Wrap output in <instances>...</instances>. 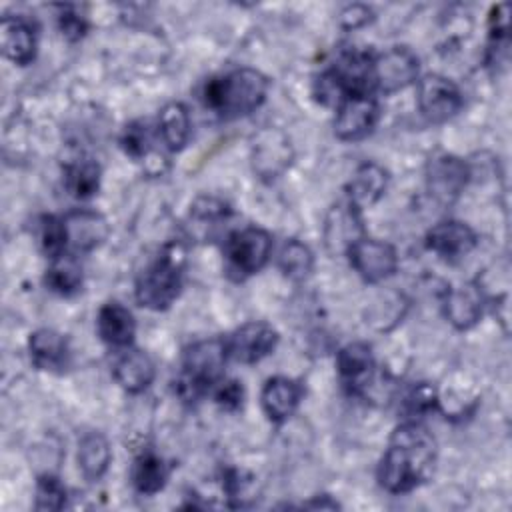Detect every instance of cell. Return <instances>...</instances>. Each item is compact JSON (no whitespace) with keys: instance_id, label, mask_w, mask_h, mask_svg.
I'll return each instance as SVG.
<instances>
[{"instance_id":"6da1fadb","label":"cell","mask_w":512,"mask_h":512,"mask_svg":"<svg viewBox=\"0 0 512 512\" xmlns=\"http://www.w3.org/2000/svg\"><path fill=\"white\" fill-rule=\"evenodd\" d=\"M436 464V440L418 420L394 428L378 464V484L390 494H406L424 484Z\"/></svg>"},{"instance_id":"7a4b0ae2","label":"cell","mask_w":512,"mask_h":512,"mask_svg":"<svg viewBox=\"0 0 512 512\" xmlns=\"http://www.w3.org/2000/svg\"><path fill=\"white\" fill-rule=\"evenodd\" d=\"M268 94V78L254 68H236L206 80L202 90L204 106L224 120L252 114Z\"/></svg>"},{"instance_id":"3957f363","label":"cell","mask_w":512,"mask_h":512,"mask_svg":"<svg viewBox=\"0 0 512 512\" xmlns=\"http://www.w3.org/2000/svg\"><path fill=\"white\" fill-rule=\"evenodd\" d=\"M186 268V248L172 240L164 244L158 256L138 274L134 296L140 306L160 312L168 310L182 292Z\"/></svg>"},{"instance_id":"277c9868","label":"cell","mask_w":512,"mask_h":512,"mask_svg":"<svg viewBox=\"0 0 512 512\" xmlns=\"http://www.w3.org/2000/svg\"><path fill=\"white\" fill-rule=\"evenodd\" d=\"M228 360L224 338H204L190 344L182 358V370L176 380V392L186 402H196L208 390L224 380Z\"/></svg>"},{"instance_id":"5b68a950","label":"cell","mask_w":512,"mask_h":512,"mask_svg":"<svg viewBox=\"0 0 512 512\" xmlns=\"http://www.w3.org/2000/svg\"><path fill=\"white\" fill-rule=\"evenodd\" d=\"M272 254V236L264 228L248 226L234 230L224 240L226 270L236 280L260 272Z\"/></svg>"},{"instance_id":"8992f818","label":"cell","mask_w":512,"mask_h":512,"mask_svg":"<svg viewBox=\"0 0 512 512\" xmlns=\"http://www.w3.org/2000/svg\"><path fill=\"white\" fill-rule=\"evenodd\" d=\"M416 102L420 114L428 122L442 124L462 110L464 96L450 78L440 74H426L422 80H418Z\"/></svg>"},{"instance_id":"52a82bcc","label":"cell","mask_w":512,"mask_h":512,"mask_svg":"<svg viewBox=\"0 0 512 512\" xmlns=\"http://www.w3.org/2000/svg\"><path fill=\"white\" fill-rule=\"evenodd\" d=\"M380 106L372 94H350L338 102L334 134L344 142L366 138L378 124Z\"/></svg>"},{"instance_id":"ba28073f","label":"cell","mask_w":512,"mask_h":512,"mask_svg":"<svg viewBox=\"0 0 512 512\" xmlns=\"http://www.w3.org/2000/svg\"><path fill=\"white\" fill-rule=\"evenodd\" d=\"M418 78V58L406 46H392L386 52L374 56L372 82L374 90L394 94L404 90Z\"/></svg>"},{"instance_id":"9c48e42d","label":"cell","mask_w":512,"mask_h":512,"mask_svg":"<svg viewBox=\"0 0 512 512\" xmlns=\"http://www.w3.org/2000/svg\"><path fill=\"white\" fill-rule=\"evenodd\" d=\"M352 268L362 280L376 284L390 278L398 268V254L392 244L362 236L346 252Z\"/></svg>"},{"instance_id":"30bf717a","label":"cell","mask_w":512,"mask_h":512,"mask_svg":"<svg viewBox=\"0 0 512 512\" xmlns=\"http://www.w3.org/2000/svg\"><path fill=\"white\" fill-rule=\"evenodd\" d=\"M226 340L228 358L240 364H256L278 346V332L262 320H250L236 328Z\"/></svg>"},{"instance_id":"8fae6325","label":"cell","mask_w":512,"mask_h":512,"mask_svg":"<svg viewBox=\"0 0 512 512\" xmlns=\"http://www.w3.org/2000/svg\"><path fill=\"white\" fill-rule=\"evenodd\" d=\"M470 178V168L464 160L452 154L434 156L428 162L426 170V186L430 196L442 204L450 206L462 194Z\"/></svg>"},{"instance_id":"7c38bea8","label":"cell","mask_w":512,"mask_h":512,"mask_svg":"<svg viewBox=\"0 0 512 512\" xmlns=\"http://www.w3.org/2000/svg\"><path fill=\"white\" fill-rule=\"evenodd\" d=\"M294 158L290 138L278 128H264L252 144V168L262 180L282 176Z\"/></svg>"},{"instance_id":"4fadbf2b","label":"cell","mask_w":512,"mask_h":512,"mask_svg":"<svg viewBox=\"0 0 512 512\" xmlns=\"http://www.w3.org/2000/svg\"><path fill=\"white\" fill-rule=\"evenodd\" d=\"M364 236L360 210L348 200L330 208L324 222V244L330 254H346L348 248Z\"/></svg>"},{"instance_id":"5bb4252c","label":"cell","mask_w":512,"mask_h":512,"mask_svg":"<svg viewBox=\"0 0 512 512\" xmlns=\"http://www.w3.org/2000/svg\"><path fill=\"white\" fill-rule=\"evenodd\" d=\"M424 242L436 256L456 262L474 250L478 238L468 224L460 220H444L428 230Z\"/></svg>"},{"instance_id":"9a60e30c","label":"cell","mask_w":512,"mask_h":512,"mask_svg":"<svg viewBox=\"0 0 512 512\" xmlns=\"http://www.w3.org/2000/svg\"><path fill=\"white\" fill-rule=\"evenodd\" d=\"M0 44L2 54L18 64L26 66L36 58L38 34L30 20L22 16H4L0 22Z\"/></svg>"},{"instance_id":"2e32d148","label":"cell","mask_w":512,"mask_h":512,"mask_svg":"<svg viewBox=\"0 0 512 512\" xmlns=\"http://www.w3.org/2000/svg\"><path fill=\"white\" fill-rule=\"evenodd\" d=\"M336 366L342 384L350 394H362L374 374V354L366 342H350L340 348Z\"/></svg>"},{"instance_id":"e0dca14e","label":"cell","mask_w":512,"mask_h":512,"mask_svg":"<svg viewBox=\"0 0 512 512\" xmlns=\"http://www.w3.org/2000/svg\"><path fill=\"white\" fill-rule=\"evenodd\" d=\"M64 218L68 246L74 252H90L98 248L108 238V222L102 214L86 208H78L68 212Z\"/></svg>"},{"instance_id":"ac0fdd59","label":"cell","mask_w":512,"mask_h":512,"mask_svg":"<svg viewBox=\"0 0 512 512\" xmlns=\"http://www.w3.org/2000/svg\"><path fill=\"white\" fill-rule=\"evenodd\" d=\"M302 396H304V388L300 382L286 376H274L266 380L260 394V402H262L264 414L272 422L282 424L296 412Z\"/></svg>"},{"instance_id":"d6986e66","label":"cell","mask_w":512,"mask_h":512,"mask_svg":"<svg viewBox=\"0 0 512 512\" xmlns=\"http://www.w3.org/2000/svg\"><path fill=\"white\" fill-rule=\"evenodd\" d=\"M484 292L476 282H464L458 288L448 290L444 302V314L448 322L458 330L472 328L484 312Z\"/></svg>"},{"instance_id":"ffe728a7","label":"cell","mask_w":512,"mask_h":512,"mask_svg":"<svg viewBox=\"0 0 512 512\" xmlns=\"http://www.w3.org/2000/svg\"><path fill=\"white\" fill-rule=\"evenodd\" d=\"M112 376L126 392L138 394L152 384L156 368L144 350L128 346L116 356L112 364Z\"/></svg>"},{"instance_id":"44dd1931","label":"cell","mask_w":512,"mask_h":512,"mask_svg":"<svg viewBox=\"0 0 512 512\" xmlns=\"http://www.w3.org/2000/svg\"><path fill=\"white\" fill-rule=\"evenodd\" d=\"M386 184L388 172L376 162H364L356 168L346 184V200L362 212L364 208L374 206L382 198Z\"/></svg>"},{"instance_id":"7402d4cb","label":"cell","mask_w":512,"mask_h":512,"mask_svg":"<svg viewBox=\"0 0 512 512\" xmlns=\"http://www.w3.org/2000/svg\"><path fill=\"white\" fill-rule=\"evenodd\" d=\"M96 332L108 346L128 348L136 334V320L132 312L120 302H106L98 310Z\"/></svg>"},{"instance_id":"603a6c76","label":"cell","mask_w":512,"mask_h":512,"mask_svg":"<svg viewBox=\"0 0 512 512\" xmlns=\"http://www.w3.org/2000/svg\"><path fill=\"white\" fill-rule=\"evenodd\" d=\"M28 350L32 364L40 370H62L68 364V340L52 328H40L32 332Z\"/></svg>"},{"instance_id":"cb8c5ba5","label":"cell","mask_w":512,"mask_h":512,"mask_svg":"<svg viewBox=\"0 0 512 512\" xmlns=\"http://www.w3.org/2000/svg\"><path fill=\"white\" fill-rule=\"evenodd\" d=\"M112 460L110 444L100 432H86L78 444V468L90 482L100 480Z\"/></svg>"},{"instance_id":"d4e9b609","label":"cell","mask_w":512,"mask_h":512,"mask_svg":"<svg viewBox=\"0 0 512 512\" xmlns=\"http://www.w3.org/2000/svg\"><path fill=\"white\" fill-rule=\"evenodd\" d=\"M158 134L170 152H178L190 138V114L182 102L166 104L158 114Z\"/></svg>"},{"instance_id":"484cf974","label":"cell","mask_w":512,"mask_h":512,"mask_svg":"<svg viewBox=\"0 0 512 512\" xmlns=\"http://www.w3.org/2000/svg\"><path fill=\"white\" fill-rule=\"evenodd\" d=\"M168 474H170V470L160 456H156L152 452H144V454L136 456L132 462L130 482L136 492H140L144 496H152L166 486Z\"/></svg>"},{"instance_id":"4316f807","label":"cell","mask_w":512,"mask_h":512,"mask_svg":"<svg viewBox=\"0 0 512 512\" xmlns=\"http://www.w3.org/2000/svg\"><path fill=\"white\" fill-rule=\"evenodd\" d=\"M100 164L92 158H80L64 168V188L78 200L92 198L100 188Z\"/></svg>"},{"instance_id":"83f0119b","label":"cell","mask_w":512,"mask_h":512,"mask_svg":"<svg viewBox=\"0 0 512 512\" xmlns=\"http://www.w3.org/2000/svg\"><path fill=\"white\" fill-rule=\"evenodd\" d=\"M44 284L48 290L60 296H72L82 286V266L72 254H62L52 258L46 274Z\"/></svg>"},{"instance_id":"f1b7e54d","label":"cell","mask_w":512,"mask_h":512,"mask_svg":"<svg viewBox=\"0 0 512 512\" xmlns=\"http://www.w3.org/2000/svg\"><path fill=\"white\" fill-rule=\"evenodd\" d=\"M278 268L282 274L294 282H302L310 276L314 268L312 250L300 240H288L278 254Z\"/></svg>"},{"instance_id":"f546056e","label":"cell","mask_w":512,"mask_h":512,"mask_svg":"<svg viewBox=\"0 0 512 512\" xmlns=\"http://www.w3.org/2000/svg\"><path fill=\"white\" fill-rule=\"evenodd\" d=\"M40 246L42 252L52 260L58 258L66 252L68 248V234H66V224L64 218L46 214L40 220Z\"/></svg>"},{"instance_id":"4dcf8cb0","label":"cell","mask_w":512,"mask_h":512,"mask_svg":"<svg viewBox=\"0 0 512 512\" xmlns=\"http://www.w3.org/2000/svg\"><path fill=\"white\" fill-rule=\"evenodd\" d=\"M66 496H68L66 488L56 476L42 474L36 482L34 508L36 510H60L66 504Z\"/></svg>"},{"instance_id":"1f68e13d","label":"cell","mask_w":512,"mask_h":512,"mask_svg":"<svg viewBox=\"0 0 512 512\" xmlns=\"http://www.w3.org/2000/svg\"><path fill=\"white\" fill-rule=\"evenodd\" d=\"M120 144L124 148V152L134 158V160H142L148 158L150 154V130L144 122H132L124 128Z\"/></svg>"},{"instance_id":"d6a6232c","label":"cell","mask_w":512,"mask_h":512,"mask_svg":"<svg viewBox=\"0 0 512 512\" xmlns=\"http://www.w3.org/2000/svg\"><path fill=\"white\" fill-rule=\"evenodd\" d=\"M436 406H438L436 390L430 384H418L416 388H412V392L404 400V408L410 418L432 412V410H436Z\"/></svg>"},{"instance_id":"836d02e7","label":"cell","mask_w":512,"mask_h":512,"mask_svg":"<svg viewBox=\"0 0 512 512\" xmlns=\"http://www.w3.org/2000/svg\"><path fill=\"white\" fill-rule=\"evenodd\" d=\"M214 400L224 410H238L244 400V388L238 380H222L214 390Z\"/></svg>"},{"instance_id":"e575fe53","label":"cell","mask_w":512,"mask_h":512,"mask_svg":"<svg viewBox=\"0 0 512 512\" xmlns=\"http://www.w3.org/2000/svg\"><path fill=\"white\" fill-rule=\"evenodd\" d=\"M58 24H60V30L62 34L70 40V42H76L80 38H84V34L88 32V22L82 14L74 12V8L66 6L62 8L60 16H58Z\"/></svg>"},{"instance_id":"d590c367","label":"cell","mask_w":512,"mask_h":512,"mask_svg":"<svg viewBox=\"0 0 512 512\" xmlns=\"http://www.w3.org/2000/svg\"><path fill=\"white\" fill-rule=\"evenodd\" d=\"M372 20V16H370V8L368 6H362V4H352V6H348L344 12H342V16H340V22H342V26L344 28H360V26H364V24H368Z\"/></svg>"},{"instance_id":"8d00e7d4","label":"cell","mask_w":512,"mask_h":512,"mask_svg":"<svg viewBox=\"0 0 512 512\" xmlns=\"http://www.w3.org/2000/svg\"><path fill=\"white\" fill-rule=\"evenodd\" d=\"M306 508H340L338 506V502H334V500H328V496H324V500H320V498H316L314 502H308V504H304Z\"/></svg>"}]
</instances>
